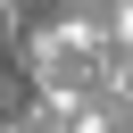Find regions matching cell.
I'll return each mask as SVG.
<instances>
[{"instance_id":"obj_1","label":"cell","mask_w":133,"mask_h":133,"mask_svg":"<svg viewBox=\"0 0 133 133\" xmlns=\"http://www.w3.org/2000/svg\"><path fill=\"white\" fill-rule=\"evenodd\" d=\"M25 91H33V66H25V33H17V8L0 0V125L25 108Z\"/></svg>"}]
</instances>
